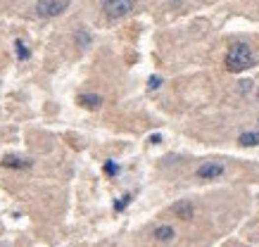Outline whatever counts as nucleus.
I'll return each instance as SVG.
<instances>
[{"label":"nucleus","mask_w":259,"mask_h":247,"mask_svg":"<svg viewBox=\"0 0 259 247\" xmlns=\"http://www.w3.org/2000/svg\"><path fill=\"white\" fill-rule=\"evenodd\" d=\"M226 69L233 71V74H240V71H245V69L252 67V62H255V55H252V48L247 45V43H235L231 45V50L226 53Z\"/></svg>","instance_id":"1"},{"label":"nucleus","mask_w":259,"mask_h":247,"mask_svg":"<svg viewBox=\"0 0 259 247\" xmlns=\"http://www.w3.org/2000/svg\"><path fill=\"white\" fill-rule=\"evenodd\" d=\"M133 7H136V2H131V0H105V2H102V10H105V14H107V17H112V19L129 14Z\"/></svg>","instance_id":"2"},{"label":"nucleus","mask_w":259,"mask_h":247,"mask_svg":"<svg viewBox=\"0 0 259 247\" xmlns=\"http://www.w3.org/2000/svg\"><path fill=\"white\" fill-rule=\"evenodd\" d=\"M67 7H69L67 0H41L36 5V12L41 17H57L60 12H65Z\"/></svg>","instance_id":"3"},{"label":"nucleus","mask_w":259,"mask_h":247,"mask_svg":"<svg viewBox=\"0 0 259 247\" xmlns=\"http://www.w3.org/2000/svg\"><path fill=\"white\" fill-rule=\"evenodd\" d=\"M221 174H224V164L221 162H205V164L197 166V171H195L197 179H205V181H214Z\"/></svg>","instance_id":"4"},{"label":"nucleus","mask_w":259,"mask_h":247,"mask_svg":"<svg viewBox=\"0 0 259 247\" xmlns=\"http://www.w3.org/2000/svg\"><path fill=\"white\" fill-rule=\"evenodd\" d=\"M174 214H176L178 219L191 221L193 219V202H191V200H181V202L174 207Z\"/></svg>","instance_id":"5"},{"label":"nucleus","mask_w":259,"mask_h":247,"mask_svg":"<svg viewBox=\"0 0 259 247\" xmlns=\"http://www.w3.org/2000/svg\"><path fill=\"white\" fill-rule=\"evenodd\" d=\"M79 102H81L83 107H88V110H97L102 105V97L93 95V93H83V95H79Z\"/></svg>","instance_id":"6"},{"label":"nucleus","mask_w":259,"mask_h":247,"mask_svg":"<svg viewBox=\"0 0 259 247\" xmlns=\"http://www.w3.org/2000/svg\"><path fill=\"white\" fill-rule=\"evenodd\" d=\"M152 235H155L157 240H162V243H169V240H174V238H176V231H174L171 226H157Z\"/></svg>","instance_id":"7"},{"label":"nucleus","mask_w":259,"mask_h":247,"mask_svg":"<svg viewBox=\"0 0 259 247\" xmlns=\"http://www.w3.org/2000/svg\"><path fill=\"white\" fill-rule=\"evenodd\" d=\"M0 164L7 166V169H29L31 162H29V159H19V157H5Z\"/></svg>","instance_id":"8"},{"label":"nucleus","mask_w":259,"mask_h":247,"mask_svg":"<svg viewBox=\"0 0 259 247\" xmlns=\"http://www.w3.org/2000/svg\"><path fill=\"white\" fill-rule=\"evenodd\" d=\"M238 143H240V145H247V148L259 145V133H257V131H245V133H240Z\"/></svg>","instance_id":"9"},{"label":"nucleus","mask_w":259,"mask_h":247,"mask_svg":"<svg viewBox=\"0 0 259 247\" xmlns=\"http://www.w3.org/2000/svg\"><path fill=\"white\" fill-rule=\"evenodd\" d=\"M14 48H17V57H19V60H29V55H31V53H29L27 43L17 41V43H14Z\"/></svg>","instance_id":"10"},{"label":"nucleus","mask_w":259,"mask_h":247,"mask_svg":"<svg viewBox=\"0 0 259 247\" xmlns=\"http://www.w3.org/2000/svg\"><path fill=\"white\" fill-rule=\"evenodd\" d=\"M129 202H131V195H124L119 202H114V209H117V212H122V209H126V205H129Z\"/></svg>","instance_id":"11"},{"label":"nucleus","mask_w":259,"mask_h":247,"mask_svg":"<svg viewBox=\"0 0 259 247\" xmlns=\"http://www.w3.org/2000/svg\"><path fill=\"white\" fill-rule=\"evenodd\" d=\"M105 171H107L109 176H114V174H117V171H119V166L114 164V162H107V164H105Z\"/></svg>","instance_id":"12"},{"label":"nucleus","mask_w":259,"mask_h":247,"mask_svg":"<svg viewBox=\"0 0 259 247\" xmlns=\"http://www.w3.org/2000/svg\"><path fill=\"white\" fill-rule=\"evenodd\" d=\"M160 83H162V79H160V76H150L148 86H150V91H155V88H160Z\"/></svg>","instance_id":"13"},{"label":"nucleus","mask_w":259,"mask_h":247,"mask_svg":"<svg viewBox=\"0 0 259 247\" xmlns=\"http://www.w3.org/2000/svg\"><path fill=\"white\" fill-rule=\"evenodd\" d=\"M76 41L81 43V45H88V41H91V38H88V33H86V31H79V36H76Z\"/></svg>","instance_id":"14"}]
</instances>
